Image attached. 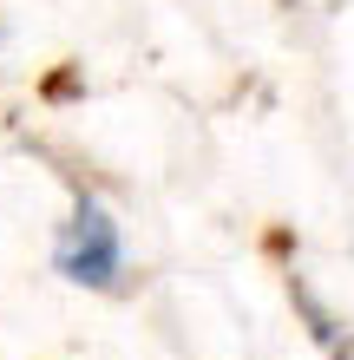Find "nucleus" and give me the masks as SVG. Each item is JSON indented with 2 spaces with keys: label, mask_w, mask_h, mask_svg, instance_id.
Returning a JSON list of instances; mask_svg holds the SVG:
<instances>
[{
  "label": "nucleus",
  "mask_w": 354,
  "mask_h": 360,
  "mask_svg": "<svg viewBox=\"0 0 354 360\" xmlns=\"http://www.w3.org/2000/svg\"><path fill=\"white\" fill-rule=\"evenodd\" d=\"M53 269L59 282L92 288V295H125V275H132V256H125V229L92 190H79L66 223L53 229Z\"/></svg>",
  "instance_id": "obj_1"
},
{
  "label": "nucleus",
  "mask_w": 354,
  "mask_h": 360,
  "mask_svg": "<svg viewBox=\"0 0 354 360\" xmlns=\"http://www.w3.org/2000/svg\"><path fill=\"white\" fill-rule=\"evenodd\" d=\"M289 308H296V321L308 328V341H315L328 360H354V334H348V321L315 295V282H308L302 269H289Z\"/></svg>",
  "instance_id": "obj_2"
}]
</instances>
